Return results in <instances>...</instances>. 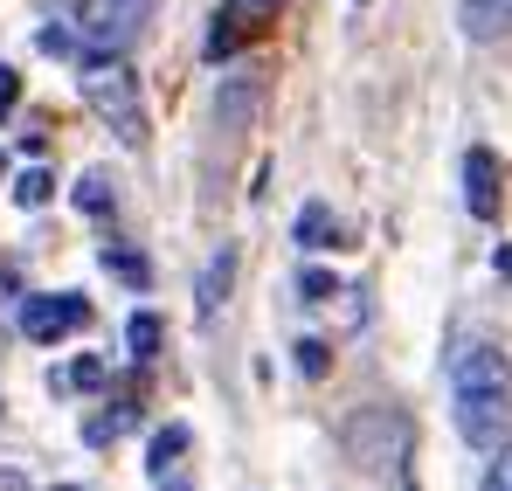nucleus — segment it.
I'll list each match as a JSON object with an SVG mask.
<instances>
[{"label":"nucleus","instance_id":"14","mask_svg":"<svg viewBox=\"0 0 512 491\" xmlns=\"http://www.w3.org/2000/svg\"><path fill=\"white\" fill-rule=\"evenodd\" d=\"M14 201H21V208H49V201H56V173H49V166H28V173L14 180Z\"/></svg>","mask_w":512,"mask_h":491},{"label":"nucleus","instance_id":"18","mask_svg":"<svg viewBox=\"0 0 512 491\" xmlns=\"http://www.w3.org/2000/svg\"><path fill=\"white\" fill-rule=\"evenodd\" d=\"M125 339H132V360H153V353H160V319H153V312H132Z\"/></svg>","mask_w":512,"mask_h":491},{"label":"nucleus","instance_id":"2","mask_svg":"<svg viewBox=\"0 0 512 491\" xmlns=\"http://www.w3.org/2000/svg\"><path fill=\"white\" fill-rule=\"evenodd\" d=\"M340 443H346V457H353L360 471H381V464H402V450H409V422H402V409L367 402V409H353L340 422Z\"/></svg>","mask_w":512,"mask_h":491},{"label":"nucleus","instance_id":"17","mask_svg":"<svg viewBox=\"0 0 512 491\" xmlns=\"http://www.w3.org/2000/svg\"><path fill=\"white\" fill-rule=\"evenodd\" d=\"M485 457H492V464H485L478 491H512V436H499V443H492Z\"/></svg>","mask_w":512,"mask_h":491},{"label":"nucleus","instance_id":"9","mask_svg":"<svg viewBox=\"0 0 512 491\" xmlns=\"http://www.w3.org/2000/svg\"><path fill=\"white\" fill-rule=\"evenodd\" d=\"M256 104H263V77L236 70V77L222 83V97H215V118H222V132H243V125L256 118Z\"/></svg>","mask_w":512,"mask_h":491},{"label":"nucleus","instance_id":"23","mask_svg":"<svg viewBox=\"0 0 512 491\" xmlns=\"http://www.w3.org/2000/svg\"><path fill=\"white\" fill-rule=\"evenodd\" d=\"M14 104H21V70H14V63H0V118H7Z\"/></svg>","mask_w":512,"mask_h":491},{"label":"nucleus","instance_id":"3","mask_svg":"<svg viewBox=\"0 0 512 491\" xmlns=\"http://www.w3.org/2000/svg\"><path fill=\"white\" fill-rule=\"evenodd\" d=\"M146 21H153V0H77V7H70L77 42L111 49V56H125V49L146 35Z\"/></svg>","mask_w":512,"mask_h":491},{"label":"nucleus","instance_id":"10","mask_svg":"<svg viewBox=\"0 0 512 491\" xmlns=\"http://www.w3.org/2000/svg\"><path fill=\"white\" fill-rule=\"evenodd\" d=\"M457 21L471 42H499L512 35V0H457Z\"/></svg>","mask_w":512,"mask_h":491},{"label":"nucleus","instance_id":"15","mask_svg":"<svg viewBox=\"0 0 512 491\" xmlns=\"http://www.w3.org/2000/svg\"><path fill=\"white\" fill-rule=\"evenodd\" d=\"M187 443H194V436H187V422H167V429L153 436V478H167L173 457H187Z\"/></svg>","mask_w":512,"mask_h":491},{"label":"nucleus","instance_id":"11","mask_svg":"<svg viewBox=\"0 0 512 491\" xmlns=\"http://www.w3.org/2000/svg\"><path fill=\"white\" fill-rule=\"evenodd\" d=\"M333 243V208L326 201H305L298 208V249H326Z\"/></svg>","mask_w":512,"mask_h":491},{"label":"nucleus","instance_id":"22","mask_svg":"<svg viewBox=\"0 0 512 491\" xmlns=\"http://www.w3.org/2000/svg\"><path fill=\"white\" fill-rule=\"evenodd\" d=\"M298 298H305V305H333V298H340L333 270H305V277H298Z\"/></svg>","mask_w":512,"mask_h":491},{"label":"nucleus","instance_id":"4","mask_svg":"<svg viewBox=\"0 0 512 491\" xmlns=\"http://www.w3.org/2000/svg\"><path fill=\"white\" fill-rule=\"evenodd\" d=\"M464 395H506L512 402V360L492 339H464L450 353V402H464Z\"/></svg>","mask_w":512,"mask_h":491},{"label":"nucleus","instance_id":"6","mask_svg":"<svg viewBox=\"0 0 512 491\" xmlns=\"http://www.w3.org/2000/svg\"><path fill=\"white\" fill-rule=\"evenodd\" d=\"M499 201H506V166L492 146H471L464 153V208L478 222H499Z\"/></svg>","mask_w":512,"mask_h":491},{"label":"nucleus","instance_id":"5","mask_svg":"<svg viewBox=\"0 0 512 491\" xmlns=\"http://www.w3.org/2000/svg\"><path fill=\"white\" fill-rule=\"evenodd\" d=\"M84 326H90L84 291H35V298H21V332L35 346H56V339H70V332H84Z\"/></svg>","mask_w":512,"mask_h":491},{"label":"nucleus","instance_id":"19","mask_svg":"<svg viewBox=\"0 0 512 491\" xmlns=\"http://www.w3.org/2000/svg\"><path fill=\"white\" fill-rule=\"evenodd\" d=\"M291 353H298V374H305V381H326V367H333V346H326V339H298Z\"/></svg>","mask_w":512,"mask_h":491},{"label":"nucleus","instance_id":"7","mask_svg":"<svg viewBox=\"0 0 512 491\" xmlns=\"http://www.w3.org/2000/svg\"><path fill=\"white\" fill-rule=\"evenodd\" d=\"M457 436H464L471 450H492V443L506 436V395H464V402H457Z\"/></svg>","mask_w":512,"mask_h":491},{"label":"nucleus","instance_id":"24","mask_svg":"<svg viewBox=\"0 0 512 491\" xmlns=\"http://www.w3.org/2000/svg\"><path fill=\"white\" fill-rule=\"evenodd\" d=\"M284 0H229V21H263V14H277Z\"/></svg>","mask_w":512,"mask_h":491},{"label":"nucleus","instance_id":"12","mask_svg":"<svg viewBox=\"0 0 512 491\" xmlns=\"http://www.w3.org/2000/svg\"><path fill=\"white\" fill-rule=\"evenodd\" d=\"M49 388H56V395H84V388H104V360L90 353V360H77V367L49 374Z\"/></svg>","mask_w":512,"mask_h":491},{"label":"nucleus","instance_id":"25","mask_svg":"<svg viewBox=\"0 0 512 491\" xmlns=\"http://www.w3.org/2000/svg\"><path fill=\"white\" fill-rule=\"evenodd\" d=\"M56 491H84V485H56Z\"/></svg>","mask_w":512,"mask_h":491},{"label":"nucleus","instance_id":"20","mask_svg":"<svg viewBox=\"0 0 512 491\" xmlns=\"http://www.w3.org/2000/svg\"><path fill=\"white\" fill-rule=\"evenodd\" d=\"M97 263H104V270H118L125 284H146V256H132V249L104 243V249H97Z\"/></svg>","mask_w":512,"mask_h":491},{"label":"nucleus","instance_id":"1","mask_svg":"<svg viewBox=\"0 0 512 491\" xmlns=\"http://www.w3.org/2000/svg\"><path fill=\"white\" fill-rule=\"evenodd\" d=\"M77 90H84V104L118 132V146H146V97H139V77H132V63L125 56H111V49H90L84 63H77Z\"/></svg>","mask_w":512,"mask_h":491},{"label":"nucleus","instance_id":"26","mask_svg":"<svg viewBox=\"0 0 512 491\" xmlns=\"http://www.w3.org/2000/svg\"><path fill=\"white\" fill-rule=\"evenodd\" d=\"M0 173H7V160H0Z\"/></svg>","mask_w":512,"mask_h":491},{"label":"nucleus","instance_id":"13","mask_svg":"<svg viewBox=\"0 0 512 491\" xmlns=\"http://www.w3.org/2000/svg\"><path fill=\"white\" fill-rule=\"evenodd\" d=\"M132 422H139V415H132L125 402H118L111 415H90V422H84V443H90V450H104V443H118V436H125Z\"/></svg>","mask_w":512,"mask_h":491},{"label":"nucleus","instance_id":"8","mask_svg":"<svg viewBox=\"0 0 512 491\" xmlns=\"http://www.w3.org/2000/svg\"><path fill=\"white\" fill-rule=\"evenodd\" d=\"M229 284H236V243H222L208 256V270H201V284H194V319H215V312L229 305Z\"/></svg>","mask_w":512,"mask_h":491},{"label":"nucleus","instance_id":"16","mask_svg":"<svg viewBox=\"0 0 512 491\" xmlns=\"http://www.w3.org/2000/svg\"><path fill=\"white\" fill-rule=\"evenodd\" d=\"M70 201H77L84 215H111V208H118V194H111V180H104V173H84Z\"/></svg>","mask_w":512,"mask_h":491},{"label":"nucleus","instance_id":"21","mask_svg":"<svg viewBox=\"0 0 512 491\" xmlns=\"http://www.w3.org/2000/svg\"><path fill=\"white\" fill-rule=\"evenodd\" d=\"M35 49H42V56H77L84 42H77V28H63V21H49V28H35Z\"/></svg>","mask_w":512,"mask_h":491}]
</instances>
